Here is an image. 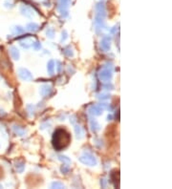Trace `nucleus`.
<instances>
[{
  "label": "nucleus",
  "mask_w": 172,
  "mask_h": 189,
  "mask_svg": "<svg viewBox=\"0 0 172 189\" xmlns=\"http://www.w3.org/2000/svg\"><path fill=\"white\" fill-rule=\"evenodd\" d=\"M34 42V40L33 37H26V38L19 41V46L25 50H28L33 46Z\"/></svg>",
  "instance_id": "12"
},
{
  "label": "nucleus",
  "mask_w": 172,
  "mask_h": 189,
  "mask_svg": "<svg viewBox=\"0 0 172 189\" xmlns=\"http://www.w3.org/2000/svg\"><path fill=\"white\" fill-rule=\"evenodd\" d=\"M100 185H102V187L105 188L107 186V180L105 179H102L100 180Z\"/></svg>",
  "instance_id": "34"
},
{
  "label": "nucleus",
  "mask_w": 172,
  "mask_h": 189,
  "mask_svg": "<svg viewBox=\"0 0 172 189\" xmlns=\"http://www.w3.org/2000/svg\"><path fill=\"white\" fill-rule=\"evenodd\" d=\"M59 161H60L61 162H63V163H66V164L71 163V159H70L67 156L59 155Z\"/></svg>",
  "instance_id": "25"
},
{
  "label": "nucleus",
  "mask_w": 172,
  "mask_h": 189,
  "mask_svg": "<svg viewBox=\"0 0 172 189\" xmlns=\"http://www.w3.org/2000/svg\"><path fill=\"white\" fill-rule=\"evenodd\" d=\"M69 166L67 165V164H63L61 167H60V171H61V173L62 174H67L68 172H69Z\"/></svg>",
  "instance_id": "29"
},
{
  "label": "nucleus",
  "mask_w": 172,
  "mask_h": 189,
  "mask_svg": "<svg viewBox=\"0 0 172 189\" xmlns=\"http://www.w3.org/2000/svg\"><path fill=\"white\" fill-rule=\"evenodd\" d=\"M103 88H104L105 90H110V91H112V90H114V86L110 83V84H106V85H104V86H103Z\"/></svg>",
  "instance_id": "33"
},
{
  "label": "nucleus",
  "mask_w": 172,
  "mask_h": 189,
  "mask_svg": "<svg viewBox=\"0 0 172 189\" xmlns=\"http://www.w3.org/2000/svg\"><path fill=\"white\" fill-rule=\"evenodd\" d=\"M97 98L99 100H102V101L108 100L110 98V94L108 93H99V94H97Z\"/></svg>",
  "instance_id": "22"
},
{
  "label": "nucleus",
  "mask_w": 172,
  "mask_h": 189,
  "mask_svg": "<svg viewBox=\"0 0 172 189\" xmlns=\"http://www.w3.org/2000/svg\"><path fill=\"white\" fill-rule=\"evenodd\" d=\"M0 132H1V134L3 135V137H5V139L8 137V136H7V132L5 131V128L3 126H0Z\"/></svg>",
  "instance_id": "32"
},
{
  "label": "nucleus",
  "mask_w": 172,
  "mask_h": 189,
  "mask_svg": "<svg viewBox=\"0 0 172 189\" xmlns=\"http://www.w3.org/2000/svg\"><path fill=\"white\" fill-rule=\"evenodd\" d=\"M46 35L48 38H54L55 37V30L53 28H48L46 30Z\"/></svg>",
  "instance_id": "24"
},
{
  "label": "nucleus",
  "mask_w": 172,
  "mask_h": 189,
  "mask_svg": "<svg viewBox=\"0 0 172 189\" xmlns=\"http://www.w3.org/2000/svg\"><path fill=\"white\" fill-rule=\"evenodd\" d=\"M100 107H102V110L104 111V110H110V109H111V107L109 106V104H106V103H100V104H99Z\"/></svg>",
  "instance_id": "31"
},
{
  "label": "nucleus",
  "mask_w": 172,
  "mask_h": 189,
  "mask_svg": "<svg viewBox=\"0 0 172 189\" xmlns=\"http://www.w3.org/2000/svg\"><path fill=\"white\" fill-rule=\"evenodd\" d=\"M32 47L34 48V51H39L42 46H41V43H40L39 41H34V42L33 43V46H32Z\"/></svg>",
  "instance_id": "28"
},
{
  "label": "nucleus",
  "mask_w": 172,
  "mask_h": 189,
  "mask_svg": "<svg viewBox=\"0 0 172 189\" xmlns=\"http://www.w3.org/2000/svg\"><path fill=\"white\" fill-rule=\"evenodd\" d=\"M17 75L19 77V78L21 80L23 81H31L33 80V75L32 73L29 71L28 69L26 68H23V67H20L17 69Z\"/></svg>",
  "instance_id": "5"
},
{
  "label": "nucleus",
  "mask_w": 172,
  "mask_h": 189,
  "mask_svg": "<svg viewBox=\"0 0 172 189\" xmlns=\"http://www.w3.org/2000/svg\"><path fill=\"white\" fill-rule=\"evenodd\" d=\"M26 109H27V111H28V113H29V115H30V116H33L34 114L35 108H34V106L33 104H28L26 106Z\"/></svg>",
  "instance_id": "26"
},
{
  "label": "nucleus",
  "mask_w": 172,
  "mask_h": 189,
  "mask_svg": "<svg viewBox=\"0 0 172 189\" xmlns=\"http://www.w3.org/2000/svg\"><path fill=\"white\" fill-rule=\"evenodd\" d=\"M0 79H1V77H0Z\"/></svg>",
  "instance_id": "39"
},
{
  "label": "nucleus",
  "mask_w": 172,
  "mask_h": 189,
  "mask_svg": "<svg viewBox=\"0 0 172 189\" xmlns=\"http://www.w3.org/2000/svg\"><path fill=\"white\" fill-rule=\"evenodd\" d=\"M111 119H112V115L107 116V120H111Z\"/></svg>",
  "instance_id": "36"
},
{
  "label": "nucleus",
  "mask_w": 172,
  "mask_h": 189,
  "mask_svg": "<svg viewBox=\"0 0 172 189\" xmlns=\"http://www.w3.org/2000/svg\"><path fill=\"white\" fill-rule=\"evenodd\" d=\"M14 168L18 173H22L25 170V163L23 162H16L14 163Z\"/></svg>",
  "instance_id": "20"
},
{
  "label": "nucleus",
  "mask_w": 172,
  "mask_h": 189,
  "mask_svg": "<svg viewBox=\"0 0 172 189\" xmlns=\"http://www.w3.org/2000/svg\"><path fill=\"white\" fill-rule=\"evenodd\" d=\"M99 77L103 82H109L113 77V68L112 66H105L99 72Z\"/></svg>",
  "instance_id": "3"
},
{
  "label": "nucleus",
  "mask_w": 172,
  "mask_h": 189,
  "mask_svg": "<svg viewBox=\"0 0 172 189\" xmlns=\"http://www.w3.org/2000/svg\"><path fill=\"white\" fill-rule=\"evenodd\" d=\"M52 86L51 85H49V84H43L40 86V88H39V94H40V96L43 97V98H45V97H48L50 94L52 93Z\"/></svg>",
  "instance_id": "11"
},
{
  "label": "nucleus",
  "mask_w": 172,
  "mask_h": 189,
  "mask_svg": "<svg viewBox=\"0 0 172 189\" xmlns=\"http://www.w3.org/2000/svg\"><path fill=\"white\" fill-rule=\"evenodd\" d=\"M13 133L16 134V136H19V137H23L26 135V131L22 128V127H20L18 125H13Z\"/></svg>",
  "instance_id": "16"
},
{
  "label": "nucleus",
  "mask_w": 172,
  "mask_h": 189,
  "mask_svg": "<svg viewBox=\"0 0 172 189\" xmlns=\"http://www.w3.org/2000/svg\"><path fill=\"white\" fill-rule=\"evenodd\" d=\"M55 66H56V64H55V61L54 60H49L48 63H47V72H48V74L50 76H52L54 75V73H55Z\"/></svg>",
  "instance_id": "19"
},
{
  "label": "nucleus",
  "mask_w": 172,
  "mask_h": 189,
  "mask_svg": "<svg viewBox=\"0 0 172 189\" xmlns=\"http://www.w3.org/2000/svg\"><path fill=\"white\" fill-rule=\"evenodd\" d=\"M87 111L88 114L92 116V117H99V116H102L103 113V110L99 105H91Z\"/></svg>",
  "instance_id": "9"
},
{
  "label": "nucleus",
  "mask_w": 172,
  "mask_h": 189,
  "mask_svg": "<svg viewBox=\"0 0 172 189\" xmlns=\"http://www.w3.org/2000/svg\"><path fill=\"white\" fill-rule=\"evenodd\" d=\"M11 32L13 33V34L14 35H19V34H22L25 33V29L23 27H21L19 25L17 26H13L11 28Z\"/></svg>",
  "instance_id": "17"
},
{
  "label": "nucleus",
  "mask_w": 172,
  "mask_h": 189,
  "mask_svg": "<svg viewBox=\"0 0 172 189\" xmlns=\"http://www.w3.org/2000/svg\"><path fill=\"white\" fill-rule=\"evenodd\" d=\"M74 131H75V134H76V137L77 140H81L82 137H84V130L83 128L80 125V124H74Z\"/></svg>",
  "instance_id": "15"
},
{
  "label": "nucleus",
  "mask_w": 172,
  "mask_h": 189,
  "mask_svg": "<svg viewBox=\"0 0 172 189\" xmlns=\"http://www.w3.org/2000/svg\"><path fill=\"white\" fill-rule=\"evenodd\" d=\"M94 26H95V31H96V33H97V34H102V33L105 30V28H106L104 18L95 16Z\"/></svg>",
  "instance_id": "6"
},
{
  "label": "nucleus",
  "mask_w": 172,
  "mask_h": 189,
  "mask_svg": "<svg viewBox=\"0 0 172 189\" xmlns=\"http://www.w3.org/2000/svg\"><path fill=\"white\" fill-rule=\"evenodd\" d=\"M68 38V33L66 30H63L61 32V38H60V42H64V41H66Z\"/></svg>",
  "instance_id": "27"
},
{
  "label": "nucleus",
  "mask_w": 172,
  "mask_h": 189,
  "mask_svg": "<svg viewBox=\"0 0 172 189\" xmlns=\"http://www.w3.org/2000/svg\"><path fill=\"white\" fill-rule=\"evenodd\" d=\"M63 53H64V55H65L66 56H68V57L74 56V51H73V49H72L71 46H67V47L64 48Z\"/></svg>",
  "instance_id": "23"
},
{
  "label": "nucleus",
  "mask_w": 172,
  "mask_h": 189,
  "mask_svg": "<svg viewBox=\"0 0 172 189\" xmlns=\"http://www.w3.org/2000/svg\"><path fill=\"white\" fill-rule=\"evenodd\" d=\"M4 7L7 9H12L13 7V3L11 2L10 0H6V1L4 2Z\"/></svg>",
  "instance_id": "30"
},
{
  "label": "nucleus",
  "mask_w": 172,
  "mask_h": 189,
  "mask_svg": "<svg viewBox=\"0 0 172 189\" xmlns=\"http://www.w3.org/2000/svg\"><path fill=\"white\" fill-rule=\"evenodd\" d=\"M60 69H61V67H60V62H57V72H59Z\"/></svg>",
  "instance_id": "35"
},
{
  "label": "nucleus",
  "mask_w": 172,
  "mask_h": 189,
  "mask_svg": "<svg viewBox=\"0 0 172 189\" xmlns=\"http://www.w3.org/2000/svg\"><path fill=\"white\" fill-rule=\"evenodd\" d=\"M19 11L21 12V14L27 18H33L34 16V10L31 8V7H29L27 5H21L19 8Z\"/></svg>",
  "instance_id": "7"
},
{
  "label": "nucleus",
  "mask_w": 172,
  "mask_h": 189,
  "mask_svg": "<svg viewBox=\"0 0 172 189\" xmlns=\"http://www.w3.org/2000/svg\"><path fill=\"white\" fill-rule=\"evenodd\" d=\"M2 187H3V186H2V184H0V188H2Z\"/></svg>",
  "instance_id": "37"
},
{
  "label": "nucleus",
  "mask_w": 172,
  "mask_h": 189,
  "mask_svg": "<svg viewBox=\"0 0 172 189\" xmlns=\"http://www.w3.org/2000/svg\"><path fill=\"white\" fill-rule=\"evenodd\" d=\"M78 161L82 164L88 166H95L98 164V159L96 156L89 151H84L83 153L78 157Z\"/></svg>",
  "instance_id": "2"
},
{
  "label": "nucleus",
  "mask_w": 172,
  "mask_h": 189,
  "mask_svg": "<svg viewBox=\"0 0 172 189\" xmlns=\"http://www.w3.org/2000/svg\"><path fill=\"white\" fill-rule=\"evenodd\" d=\"M71 142V136L65 129L59 128L56 129L52 137V143L56 150L60 151L66 148Z\"/></svg>",
  "instance_id": "1"
},
{
  "label": "nucleus",
  "mask_w": 172,
  "mask_h": 189,
  "mask_svg": "<svg viewBox=\"0 0 172 189\" xmlns=\"http://www.w3.org/2000/svg\"><path fill=\"white\" fill-rule=\"evenodd\" d=\"M89 125H90V130L92 133H98L99 131L100 130V125L99 121L94 119V118H91L90 120H89Z\"/></svg>",
  "instance_id": "13"
},
{
  "label": "nucleus",
  "mask_w": 172,
  "mask_h": 189,
  "mask_svg": "<svg viewBox=\"0 0 172 189\" xmlns=\"http://www.w3.org/2000/svg\"><path fill=\"white\" fill-rule=\"evenodd\" d=\"M71 3V0H59V6L57 10L61 17H67L69 13V6Z\"/></svg>",
  "instance_id": "4"
},
{
  "label": "nucleus",
  "mask_w": 172,
  "mask_h": 189,
  "mask_svg": "<svg viewBox=\"0 0 172 189\" xmlns=\"http://www.w3.org/2000/svg\"><path fill=\"white\" fill-rule=\"evenodd\" d=\"M38 23H34V22H30V23H28L26 25V29L29 31V32H31V33H34V32H37L38 30Z\"/></svg>",
  "instance_id": "18"
},
{
  "label": "nucleus",
  "mask_w": 172,
  "mask_h": 189,
  "mask_svg": "<svg viewBox=\"0 0 172 189\" xmlns=\"http://www.w3.org/2000/svg\"><path fill=\"white\" fill-rule=\"evenodd\" d=\"M100 48H102L104 52H108L111 49V38L109 36H103L100 40Z\"/></svg>",
  "instance_id": "10"
},
{
  "label": "nucleus",
  "mask_w": 172,
  "mask_h": 189,
  "mask_svg": "<svg viewBox=\"0 0 172 189\" xmlns=\"http://www.w3.org/2000/svg\"><path fill=\"white\" fill-rule=\"evenodd\" d=\"M51 188H53V189H63V188H65V185H64L62 183H60V181H59V180H55L51 184Z\"/></svg>",
  "instance_id": "21"
},
{
  "label": "nucleus",
  "mask_w": 172,
  "mask_h": 189,
  "mask_svg": "<svg viewBox=\"0 0 172 189\" xmlns=\"http://www.w3.org/2000/svg\"><path fill=\"white\" fill-rule=\"evenodd\" d=\"M95 11H96V16H95L105 18V16H106V9H105L104 3H102V2L97 3L96 6H95Z\"/></svg>",
  "instance_id": "8"
},
{
  "label": "nucleus",
  "mask_w": 172,
  "mask_h": 189,
  "mask_svg": "<svg viewBox=\"0 0 172 189\" xmlns=\"http://www.w3.org/2000/svg\"><path fill=\"white\" fill-rule=\"evenodd\" d=\"M0 147H1V145H0Z\"/></svg>",
  "instance_id": "38"
},
{
  "label": "nucleus",
  "mask_w": 172,
  "mask_h": 189,
  "mask_svg": "<svg viewBox=\"0 0 172 189\" xmlns=\"http://www.w3.org/2000/svg\"><path fill=\"white\" fill-rule=\"evenodd\" d=\"M9 52H10V55L12 56V59L13 60H19L20 59V53H19V50L16 47V46H11L9 48Z\"/></svg>",
  "instance_id": "14"
}]
</instances>
